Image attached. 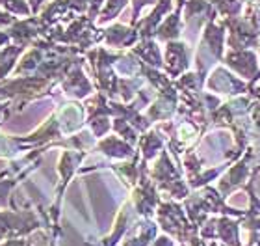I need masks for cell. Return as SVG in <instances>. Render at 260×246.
I'll use <instances>...</instances> for the list:
<instances>
[{
	"instance_id": "6da1fadb",
	"label": "cell",
	"mask_w": 260,
	"mask_h": 246,
	"mask_svg": "<svg viewBox=\"0 0 260 246\" xmlns=\"http://www.w3.org/2000/svg\"><path fill=\"white\" fill-rule=\"evenodd\" d=\"M140 34H138V28H130L125 26V24H114V26H110L104 30V39H106V43L112 45V47H128L136 41Z\"/></svg>"
},
{
	"instance_id": "7a4b0ae2",
	"label": "cell",
	"mask_w": 260,
	"mask_h": 246,
	"mask_svg": "<svg viewBox=\"0 0 260 246\" xmlns=\"http://www.w3.org/2000/svg\"><path fill=\"white\" fill-rule=\"evenodd\" d=\"M26 47L17 43H10L0 49V82L6 80L8 75L15 71L17 64H19V58L22 56Z\"/></svg>"
},
{
	"instance_id": "3957f363",
	"label": "cell",
	"mask_w": 260,
	"mask_h": 246,
	"mask_svg": "<svg viewBox=\"0 0 260 246\" xmlns=\"http://www.w3.org/2000/svg\"><path fill=\"white\" fill-rule=\"evenodd\" d=\"M28 174L26 172H22L19 177H10L8 172H2L0 174V209H8L11 205V194H13V188L17 186V183L21 181V177Z\"/></svg>"
},
{
	"instance_id": "277c9868",
	"label": "cell",
	"mask_w": 260,
	"mask_h": 246,
	"mask_svg": "<svg viewBox=\"0 0 260 246\" xmlns=\"http://www.w3.org/2000/svg\"><path fill=\"white\" fill-rule=\"evenodd\" d=\"M0 8L6 11H10L11 15L19 17V19L34 15L32 8L28 4V0H0Z\"/></svg>"
},
{
	"instance_id": "5b68a950",
	"label": "cell",
	"mask_w": 260,
	"mask_h": 246,
	"mask_svg": "<svg viewBox=\"0 0 260 246\" xmlns=\"http://www.w3.org/2000/svg\"><path fill=\"white\" fill-rule=\"evenodd\" d=\"M126 4H128V0H106V4L101 10V15H99V22L104 24V22L108 21H114Z\"/></svg>"
},
{
	"instance_id": "8992f818",
	"label": "cell",
	"mask_w": 260,
	"mask_h": 246,
	"mask_svg": "<svg viewBox=\"0 0 260 246\" xmlns=\"http://www.w3.org/2000/svg\"><path fill=\"white\" fill-rule=\"evenodd\" d=\"M19 17L11 15L10 11H6L0 8V30H4V28H10L11 24H15V21Z\"/></svg>"
},
{
	"instance_id": "52a82bcc",
	"label": "cell",
	"mask_w": 260,
	"mask_h": 246,
	"mask_svg": "<svg viewBox=\"0 0 260 246\" xmlns=\"http://www.w3.org/2000/svg\"><path fill=\"white\" fill-rule=\"evenodd\" d=\"M28 4H30V8H32V13L36 15L41 8H43V4H45V0H28Z\"/></svg>"
}]
</instances>
